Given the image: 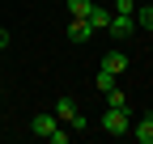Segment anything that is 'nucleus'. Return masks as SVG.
I'll return each mask as SVG.
<instances>
[{"label": "nucleus", "instance_id": "f257e3e1", "mask_svg": "<svg viewBox=\"0 0 153 144\" xmlns=\"http://www.w3.org/2000/svg\"><path fill=\"white\" fill-rule=\"evenodd\" d=\"M102 132L111 136H128V106H106V115H102Z\"/></svg>", "mask_w": 153, "mask_h": 144}, {"label": "nucleus", "instance_id": "f03ea898", "mask_svg": "<svg viewBox=\"0 0 153 144\" xmlns=\"http://www.w3.org/2000/svg\"><path fill=\"white\" fill-rule=\"evenodd\" d=\"M132 30H136V13H111V21H106V34H111L115 43H123Z\"/></svg>", "mask_w": 153, "mask_h": 144}, {"label": "nucleus", "instance_id": "7ed1b4c3", "mask_svg": "<svg viewBox=\"0 0 153 144\" xmlns=\"http://www.w3.org/2000/svg\"><path fill=\"white\" fill-rule=\"evenodd\" d=\"M55 127H60V119H55L51 110H43V115H34V119H30V132H34V136H43V140H47Z\"/></svg>", "mask_w": 153, "mask_h": 144}, {"label": "nucleus", "instance_id": "20e7f679", "mask_svg": "<svg viewBox=\"0 0 153 144\" xmlns=\"http://www.w3.org/2000/svg\"><path fill=\"white\" fill-rule=\"evenodd\" d=\"M51 115L60 119V123H72L81 110H76V102H72V98H55V110H51Z\"/></svg>", "mask_w": 153, "mask_h": 144}, {"label": "nucleus", "instance_id": "39448f33", "mask_svg": "<svg viewBox=\"0 0 153 144\" xmlns=\"http://www.w3.org/2000/svg\"><path fill=\"white\" fill-rule=\"evenodd\" d=\"M89 34H94V26L85 21V17H72V21H68V38H72V43H85Z\"/></svg>", "mask_w": 153, "mask_h": 144}, {"label": "nucleus", "instance_id": "423d86ee", "mask_svg": "<svg viewBox=\"0 0 153 144\" xmlns=\"http://www.w3.org/2000/svg\"><path fill=\"white\" fill-rule=\"evenodd\" d=\"M132 136H136V144H153V115H145L136 127H132Z\"/></svg>", "mask_w": 153, "mask_h": 144}, {"label": "nucleus", "instance_id": "0eeeda50", "mask_svg": "<svg viewBox=\"0 0 153 144\" xmlns=\"http://www.w3.org/2000/svg\"><path fill=\"white\" fill-rule=\"evenodd\" d=\"M102 68H106V72H115V76H119V72H128V55H123V51H111V55L102 60Z\"/></svg>", "mask_w": 153, "mask_h": 144}, {"label": "nucleus", "instance_id": "6e6552de", "mask_svg": "<svg viewBox=\"0 0 153 144\" xmlns=\"http://www.w3.org/2000/svg\"><path fill=\"white\" fill-rule=\"evenodd\" d=\"M85 21H89L94 30H106V21H111V13H106V9H98V4H94V9L85 13Z\"/></svg>", "mask_w": 153, "mask_h": 144}, {"label": "nucleus", "instance_id": "1a4fd4ad", "mask_svg": "<svg viewBox=\"0 0 153 144\" xmlns=\"http://www.w3.org/2000/svg\"><path fill=\"white\" fill-rule=\"evenodd\" d=\"M94 89H98V93H106V89H115V72L98 68V72H94Z\"/></svg>", "mask_w": 153, "mask_h": 144}, {"label": "nucleus", "instance_id": "9d476101", "mask_svg": "<svg viewBox=\"0 0 153 144\" xmlns=\"http://www.w3.org/2000/svg\"><path fill=\"white\" fill-rule=\"evenodd\" d=\"M89 9H94V0H68V13L72 17H85Z\"/></svg>", "mask_w": 153, "mask_h": 144}, {"label": "nucleus", "instance_id": "9b49d317", "mask_svg": "<svg viewBox=\"0 0 153 144\" xmlns=\"http://www.w3.org/2000/svg\"><path fill=\"white\" fill-rule=\"evenodd\" d=\"M106 106H128V93L123 89H106Z\"/></svg>", "mask_w": 153, "mask_h": 144}, {"label": "nucleus", "instance_id": "f8f14e48", "mask_svg": "<svg viewBox=\"0 0 153 144\" xmlns=\"http://www.w3.org/2000/svg\"><path fill=\"white\" fill-rule=\"evenodd\" d=\"M47 140H51V144H68V132H64V123H60V127H55Z\"/></svg>", "mask_w": 153, "mask_h": 144}, {"label": "nucleus", "instance_id": "ddd939ff", "mask_svg": "<svg viewBox=\"0 0 153 144\" xmlns=\"http://www.w3.org/2000/svg\"><path fill=\"white\" fill-rule=\"evenodd\" d=\"M115 13H136V0H115Z\"/></svg>", "mask_w": 153, "mask_h": 144}, {"label": "nucleus", "instance_id": "4468645a", "mask_svg": "<svg viewBox=\"0 0 153 144\" xmlns=\"http://www.w3.org/2000/svg\"><path fill=\"white\" fill-rule=\"evenodd\" d=\"M136 21H140L145 30H153V9H140V17H136Z\"/></svg>", "mask_w": 153, "mask_h": 144}, {"label": "nucleus", "instance_id": "2eb2a0df", "mask_svg": "<svg viewBox=\"0 0 153 144\" xmlns=\"http://www.w3.org/2000/svg\"><path fill=\"white\" fill-rule=\"evenodd\" d=\"M9 47V30H0V51H4Z\"/></svg>", "mask_w": 153, "mask_h": 144}]
</instances>
